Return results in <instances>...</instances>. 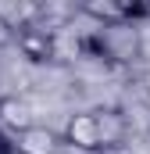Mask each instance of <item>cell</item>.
Returning a JSON list of instances; mask_svg holds the SVG:
<instances>
[{
  "label": "cell",
  "instance_id": "cell-6",
  "mask_svg": "<svg viewBox=\"0 0 150 154\" xmlns=\"http://www.w3.org/2000/svg\"><path fill=\"white\" fill-rule=\"evenodd\" d=\"M11 43H14V29L0 18V50H4V47H11Z\"/></svg>",
  "mask_w": 150,
  "mask_h": 154
},
{
  "label": "cell",
  "instance_id": "cell-5",
  "mask_svg": "<svg viewBox=\"0 0 150 154\" xmlns=\"http://www.w3.org/2000/svg\"><path fill=\"white\" fill-rule=\"evenodd\" d=\"M29 125H32V115H29L25 100H18V97H0V129H4L7 136L22 133V129H29Z\"/></svg>",
  "mask_w": 150,
  "mask_h": 154
},
{
  "label": "cell",
  "instance_id": "cell-4",
  "mask_svg": "<svg viewBox=\"0 0 150 154\" xmlns=\"http://www.w3.org/2000/svg\"><path fill=\"white\" fill-rule=\"evenodd\" d=\"M11 143H14V154H54L57 147H61V136H57L50 125L32 122L29 129L14 133V136H11Z\"/></svg>",
  "mask_w": 150,
  "mask_h": 154
},
{
  "label": "cell",
  "instance_id": "cell-2",
  "mask_svg": "<svg viewBox=\"0 0 150 154\" xmlns=\"http://www.w3.org/2000/svg\"><path fill=\"white\" fill-rule=\"evenodd\" d=\"M57 136H61V143H68L72 151H82V154H107L104 136H100L97 111H75V115H68L64 129H61Z\"/></svg>",
  "mask_w": 150,
  "mask_h": 154
},
{
  "label": "cell",
  "instance_id": "cell-1",
  "mask_svg": "<svg viewBox=\"0 0 150 154\" xmlns=\"http://www.w3.org/2000/svg\"><path fill=\"white\" fill-rule=\"evenodd\" d=\"M79 14L93 18L100 29H125L132 22H147L150 4L147 0H86Z\"/></svg>",
  "mask_w": 150,
  "mask_h": 154
},
{
  "label": "cell",
  "instance_id": "cell-7",
  "mask_svg": "<svg viewBox=\"0 0 150 154\" xmlns=\"http://www.w3.org/2000/svg\"><path fill=\"white\" fill-rule=\"evenodd\" d=\"M0 154H14V143H11V136L0 129Z\"/></svg>",
  "mask_w": 150,
  "mask_h": 154
},
{
  "label": "cell",
  "instance_id": "cell-3",
  "mask_svg": "<svg viewBox=\"0 0 150 154\" xmlns=\"http://www.w3.org/2000/svg\"><path fill=\"white\" fill-rule=\"evenodd\" d=\"M14 47H18L22 57L32 61V65H50V61H57V32L46 29L43 22L18 29V32H14Z\"/></svg>",
  "mask_w": 150,
  "mask_h": 154
}]
</instances>
